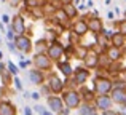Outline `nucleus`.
Instances as JSON below:
<instances>
[{"label": "nucleus", "mask_w": 126, "mask_h": 115, "mask_svg": "<svg viewBox=\"0 0 126 115\" xmlns=\"http://www.w3.org/2000/svg\"><path fill=\"white\" fill-rule=\"evenodd\" d=\"M15 86L18 88V90H22V85H21V80H19L18 77H15Z\"/></svg>", "instance_id": "obj_27"}, {"label": "nucleus", "mask_w": 126, "mask_h": 115, "mask_svg": "<svg viewBox=\"0 0 126 115\" xmlns=\"http://www.w3.org/2000/svg\"><path fill=\"white\" fill-rule=\"evenodd\" d=\"M42 115H54V114H53V112H48V110H43Z\"/></svg>", "instance_id": "obj_34"}, {"label": "nucleus", "mask_w": 126, "mask_h": 115, "mask_svg": "<svg viewBox=\"0 0 126 115\" xmlns=\"http://www.w3.org/2000/svg\"><path fill=\"white\" fill-rule=\"evenodd\" d=\"M70 31H72V32H75V34H77L78 37H85V35L89 32L86 19H85V18H78V19H75V21L72 22Z\"/></svg>", "instance_id": "obj_11"}, {"label": "nucleus", "mask_w": 126, "mask_h": 115, "mask_svg": "<svg viewBox=\"0 0 126 115\" xmlns=\"http://www.w3.org/2000/svg\"><path fill=\"white\" fill-rule=\"evenodd\" d=\"M78 93L81 94V99H83V102H94L96 99V93L94 90H91V88H88L86 85H81V86H78Z\"/></svg>", "instance_id": "obj_16"}, {"label": "nucleus", "mask_w": 126, "mask_h": 115, "mask_svg": "<svg viewBox=\"0 0 126 115\" xmlns=\"http://www.w3.org/2000/svg\"><path fill=\"white\" fill-rule=\"evenodd\" d=\"M113 16H115V15H113L112 11H109V13H107V18H109V19H113Z\"/></svg>", "instance_id": "obj_33"}, {"label": "nucleus", "mask_w": 126, "mask_h": 115, "mask_svg": "<svg viewBox=\"0 0 126 115\" xmlns=\"http://www.w3.org/2000/svg\"><path fill=\"white\" fill-rule=\"evenodd\" d=\"M125 106H126V101H125Z\"/></svg>", "instance_id": "obj_39"}, {"label": "nucleus", "mask_w": 126, "mask_h": 115, "mask_svg": "<svg viewBox=\"0 0 126 115\" xmlns=\"http://www.w3.org/2000/svg\"><path fill=\"white\" fill-rule=\"evenodd\" d=\"M31 98H32V99H35V101H38V99H40V93H32Z\"/></svg>", "instance_id": "obj_28"}, {"label": "nucleus", "mask_w": 126, "mask_h": 115, "mask_svg": "<svg viewBox=\"0 0 126 115\" xmlns=\"http://www.w3.org/2000/svg\"><path fill=\"white\" fill-rule=\"evenodd\" d=\"M29 78L34 85H43L45 83V72L43 70H38V69H32L29 72Z\"/></svg>", "instance_id": "obj_18"}, {"label": "nucleus", "mask_w": 126, "mask_h": 115, "mask_svg": "<svg viewBox=\"0 0 126 115\" xmlns=\"http://www.w3.org/2000/svg\"><path fill=\"white\" fill-rule=\"evenodd\" d=\"M96 107L91 102H81V106L78 107V114L80 115H96Z\"/></svg>", "instance_id": "obj_21"}, {"label": "nucleus", "mask_w": 126, "mask_h": 115, "mask_svg": "<svg viewBox=\"0 0 126 115\" xmlns=\"http://www.w3.org/2000/svg\"><path fill=\"white\" fill-rule=\"evenodd\" d=\"M46 102H48V107L53 114H61V110L64 109V101L59 94H51V96L46 98Z\"/></svg>", "instance_id": "obj_9"}, {"label": "nucleus", "mask_w": 126, "mask_h": 115, "mask_svg": "<svg viewBox=\"0 0 126 115\" xmlns=\"http://www.w3.org/2000/svg\"><path fill=\"white\" fill-rule=\"evenodd\" d=\"M8 69H10V72H11V74H18V67H16L15 64H13V62H8Z\"/></svg>", "instance_id": "obj_26"}, {"label": "nucleus", "mask_w": 126, "mask_h": 115, "mask_svg": "<svg viewBox=\"0 0 126 115\" xmlns=\"http://www.w3.org/2000/svg\"><path fill=\"white\" fill-rule=\"evenodd\" d=\"M117 31L120 32V34H123L125 37H126V19H120V21H118V27H117Z\"/></svg>", "instance_id": "obj_25"}, {"label": "nucleus", "mask_w": 126, "mask_h": 115, "mask_svg": "<svg viewBox=\"0 0 126 115\" xmlns=\"http://www.w3.org/2000/svg\"><path fill=\"white\" fill-rule=\"evenodd\" d=\"M94 107L97 110H101V112H105V110H110L112 106H113V101H112L110 94H99V96H96L94 99Z\"/></svg>", "instance_id": "obj_8"}, {"label": "nucleus", "mask_w": 126, "mask_h": 115, "mask_svg": "<svg viewBox=\"0 0 126 115\" xmlns=\"http://www.w3.org/2000/svg\"><path fill=\"white\" fill-rule=\"evenodd\" d=\"M48 45H49V42L46 40V38H42V40H38L37 43L34 45L35 54H43V53H46V50H48Z\"/></svg>", "instance_id": "obj_23"}, {"label": "nucleus", "mask_w": 126, "mask_h": 115, "mask_svg": "<svg viewBox=\"0 0 126 115\" xmlns=\"http://www.w3.org/2000/svg\"><path fill=\"white\" fill-rule=\"evenodd\" d=\"M125 109H126V106H125Z\"/></svg>", "instance_id": "obj_41"}, {"label": "nucleus", "mask_w": 126, "mask_h": 115, "mask_svg": "<svg viewBox=\"0 0 126 115\" xmlns=\"http://www.w3.org/2000/svg\"><path fill=\"white\" fill-rule=\"evenodd\" d=\"M62 10H64V13L67 15L69 19H77L78 18V8L74 5V3H67V5H62Z\"/></svg>", "instance_id": "obj_20"}, {"label": "nucleus", "mask_w": 126, "mask_h": 115, "mask_svg": "<svg viewBox=\"0 0 126 115\" xmlns=\"http://www.w3.org/2000/svg\"><path fill=\"white\" fill-rule=\"evenodd\" d=\"M89 51V47L88 45H77L75 47V53H74V58H77V59H80V61H83V58L86 56V53Z\"/></svg>", "instance_id": "obj_24"}, {"label": "nucleus", "mask_w": 126, "mask_h": 115, "mask_svg": "<svg viewBox=\"0 0 126 115\" xmlns=\"http://www.w3.org/2000/svg\"><path fill=\"white\" fill-rule=\"evenodd\" d=\"M15 45L16 48H18V51H21V53L24 54H29L32 50H34V45H32V40L29 35H16L15 37Z\"/></svg>", "instance_id": "obj_5"}, {"label": "nucleus", "mask_w": 126, "mask_h": 115, "mask_svg": "<svg viewBox=\"0 0 126 115\" xmlns=\"http://www.w3.org/2000/svg\"><path fill=\"white\" fill-rule=\"evenodd\" d=\"M46 85L49 86L53 94H62V91L65 90V82L61 80L56 74H49L48 80H46Z\"/></svg>", "instance_id": "obj_6"}, {"label": "nucleus", "mask_w": 126, "mask_h": 115, "mask_svg": "<svg viewBox=\"0 0 126 115\" xmlns=\"http://www.w3.org/2000/svg\"><path fill=\"white\" fill-rule=\"evenodd\" d=\"M83 66L89 70H94L96 67L99 66V54L96 53L94 50H89L86 53V56L83 58Z\"/></svg>", "instance_id": "obj_12"}, {"label": "nucleus", "mask_w": 126, "mask_h": 115, "mask_svg": "<svg viewBox=\"0 0 126 115\" xmlns=\"http://www.w3.org/2000/svg\"><path fill=\"white\" fill-rule=\"evenodd\" d=\"M110 45L112 47H118V48H125L126 45V37L123 34H120L118 31L113 32V35L110 37Z\"/></svg>", "instance_id": "obj_19"}, {"label": "nucleus", "mask_w": 126, "mask_h": 115, "mask_svg": "<svg viewBox=\"0 0 126 115\" xmlns=\"http://www.w3.org/2000/svg\"><path fill=\"white\" fill-rule=\"evenodd\" d=\"M0 115H16V107L6 101H2L0 102Z\"/></svg>", "instance_id": "obj_22"}, {"label": "nucleus", "mask_w": 126, "mask_h": 115, "mask_svg": "<svg viewBox=\"0 0 126 115\" xmlns=\"http://www.w3.org/2000/svg\"><path fill=\"white\" fill-rule=\"evenodd\" d=\"M61 5H67V3H74V0H58Z\"/></svg>", "instance_id": "obj_29"}, {"label": "nucleus", "mask_w": 126, "mask_h": 115, "mask_svg": "<svg viewBox=\"0 0 126 115\" xmlns=\"http://www.w3.org/2000/svg\"><path fill=\"white\" fill-rule=\"evenodd\" d=\"M19 2H22V0H19Z\"/></svg>", "instance_id": "obj_40"}, {"label": "nucleus", "mask_w": 126, "mask_h": 115, "mask_svg": "<svg viewBox=\"0 0 126 115\" xmlns=\"http://www.w3.org/2000/svg\"><path fill=\"white\" fill-rule=\"evenodd\" d=\"M89 77H91V70L86 69L85 66H78V67H75L74 69V74H72V78H74V82H75L77 86L85 85L86 82L89 80Z\"/></svg>", "instance_id": "obj_4"}, {"label": "nucleus", "mask_w": 126, "mask_h": 115, "mask_svg": "<svg viewBox=\"0 0 126 115\" xmlns=\"http://www.w3.org/2000/svg\"><path fill=\"white\" fill-rule=\"evenodd\" d=\"M123 50H125V54H126V45H125V48H123Z\"/></svg>", "instance_id": "obj_37"}, {"label": "nucleus", "mask_w": 126, "mask_h": 115, "mask_svg": "<svg viewBox=\"0 0 126 115\" xmlns=\"http://www.w3.org/2000/svg\"><path fill=\"white\" fill-rule=\"evenodd\" d=\"M56 66H58V69L61 70V74L64 75L65 78H67V77H72V74H74V67H72V64H70V61H69V59L58 61V62H56Z\"/></svg>", "instance_id": "obj_17"}, {"label": "nucleus", "mask_w": 126, "mask_h": 115, "mask_svg": "<svg viewBox=\"0 0 126 115\" xmlns=\"http://www.w3.org/2000/svg\"><path fill=\"white\" fill-rule=\"evenodd\" d=\"M24 114H26V115H32V110H31V107H26V109H24Z\"/></svg>", "instance_id": "obj_31"}, {"label": "nucleus", "mask_w": 126, "mask_h": 115, "mask_svg": "<svg viewBox=\"0 0 126 115\" xmlns=\"http://www.w3.org/2000/svg\"><path fill=\"white\" fill-rule=\"evenodd\" d=\"M11 31L15 32V35H24L26 34V22H24V18L21 15H16L11 19Z\"/></svg>", "instance_id": "obj_13"}, {"label": "nucleus", "mask_w": 126, "mask_h": 115, "mask_svg": "<svg viewBox=\"0 0 126 115\" xmlns=\"http://www.w3.org/2000/svg\"><path fill=\"white\" fill-rule=\"evenodd\" d=\"M2 58H3V54H2V51H0V61H2Z\"/></svg>", "instance_id": "obj_36"}, {"label": "nucleus", "mask_w": 126, "mask_h": 115, "mask_svg": "<svg viewBox=\"0 0 126 115\" xmlns=\"http://www.w3.org/2000/svg\"><path fill=\"white\" fill-rule=\"evenodd\" d=\"M61 98H62V101H64V106L70 110L78 109V107L81 106V102H83L81 94L78 93V90H75V88H65V90L62 91Z\"/></svg>", "instance_id": "obj_1"}, {"label": "nucleus", "mask_w": 126, "mask_h": 115, "mask_svg": "<svg viewBox=\"0 0 126 115\" xmlns=\"http://www.w3.org/2000/svg\"><path fill=\"white\" fill-rule=\"evenodd\" d=\"M86 22H88V29L89 32H91L93 35H97L101 34L102 31H104V21H102L99 16H89L88 19H86Z\"/></svg>", "instance_id": "obj_10"}, {"label": "nucleus", "mask_w": 126, "mask_h": 115, "mask_svg": "<svg viewBox=\"0 0 126 115\" xmlns=\"http://www.w3.org/2000/svg\"><path fill=\"white\" fill-rule=\"evenodd\" d=\"M93 90H94L96 96H99V94H110V91L113 90V80H112L109 75H104V77H94Z\"/></svg>", "instance_id": "obj_2"}, {"label": "nucleus", "mask_w": 126, "mask_h": 115, "mask_svg": "<svg viewBox=\"0 0 126 115\" xmlns=\"http://www.w3.org/2000/svg\"><path fill=\"white\" fill-rule=\"evenodd\" d=\"M110 98L113 101V104L117 106H125L126 101V88H113L110 91Z\"/></svg>", "instance_id": "obj_14"}, {"label": "nucleus", "mask_w": 126, "mask_h": 115, "mask_svg": "<svg viewBox=\"0 0 126 115\" xmlns=\"http://www.w3.org/2000/svg\"><path fill=\"white\" fill-rule=\"evenodd\" d=\"M46 54L49 56V59H51L54 64L58 61H62V59H64V45H62L59 40L49 42L48 50H46Z\"/></svg>", "instance_id": "obj_3"}, {"label": "nucleus", "mask_w": 126, "mask_h": 115, "mask_svg": "<svg viewBox=\"0 0 126 115\" xmlns=\"http://www.w3.org/2000/svg\"><path fill=\"white\" fill-rule=\"evenodd\" d=\"M53 64L54 62L49 59V56L46 53L43 54H35L34 56V66L35 69H38V70H43V72H49L53 69Z\"/></svg>", "instance_id": "obj_7"}, {"label": "nucleus", "mask_w": 126, "mask_h": 115, "mask_svg": "<svg viewBox=\"0 0 126 115\" xmlns=\"http://www.w3.org/2000/svg\"><path fill=\"white\" fill-rule=\"evenodd\" d=\"M125 19H126V11H125Z\"/></svg>", "instance_id": "obj_38"}, {"label": "nucleus", "mask_w": 126, "mask_h": 115, "mask_svg": "<svg viewBox=\"0 0 126 115\" xmlns=\"http://www.w3.org/2000/svg\"><path fill=\"white\" fill-rule=\"evenodd\" d=\"M93 5H94V3H93V0H88V3H86V8H93Z\"/></svg>", "instance_id": "obj_32"}, {"label": "nucleus", "mask_w": 126, "mask_h": 115, "mask_svg": "<svg viewBox=\"0 0 126 115\" xmlns=\"http://www.w3.org/2000/svg\"><path fill=\"white\" fill-rule=\"evenodd\" d=\"M121 77H123V78H125V80H126V67L123 69V72H121Z\"/></svg>", "instance_id": "obj_35"}, {"label": "nucleus", "mask_w": 126, "mask_h": 115, "mask_svg": "<svg viewBox=\"0 0 126 115\" xmlns=\"http://www.w3.org/2000/svg\"><path fill=\"white\" fill-rule=\"evenodd\" d=\"M2 21H3V22H10V16H8V15H3V16H2Z\"/></svg>", "instance_id": "obj_30"}, {"label": "nucleus", "mask_w": 126, "mask_h": 115, "mask_svg": "<svg viewBox=\"0 0 126 115\" xmlns=\"http://www.w3.org/2000/svg\"><path fill=\"white\" fill-rule=\"evenodd\" d=\"M105 54H107V58L110 59V61H123V58L126 56L123 48L112 47V45L107 48V50H105Z\"/></svg>", "instance_id": "obj_15"}]
</instances>
